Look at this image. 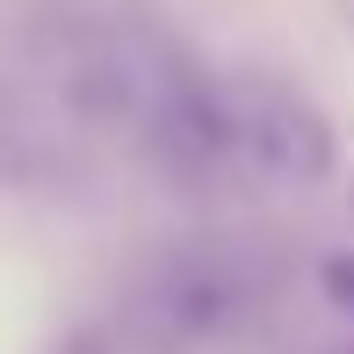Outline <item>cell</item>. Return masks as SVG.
Masks as SVG:
<instances>
[{
    "label": "cell",
    "mask_w": 354,
    "mask_h": 354,
    "mask_svg": "<svg viewBox=\"0 0 354 354\" xmlns=\"http://www.w3.org/2000/svg\"><path fill=\"white\" fill-rule=\"evenodd\" d=\"M326 297L340 304V311H354V253H333L326 261Z\"/></svg>",
    "instance_id": "obj_2"
},
{
    "label": "cell",
    "mask_w": 354,
    "mask_h": 354,
    "mask_svg": "<svg viewBox=\"0 0 354 354\" xmlns=\"http://www.w3.org/2000/svg\"><path fill=\"white\" fill-rule=\"evenodd\" d=\"M333 167H340L333 116L304 87L268 80V73L210 80L188 174H246L268 188H318Z\"/></svg>",
    "instance_id": "obj_1"
},
{
    "label": "cell",
    "mask_w": 354,
    "mask_h": 354,
    "mask_svg": "<svg viewBox=\"0 0 354 354\" xmlns=\"http://www.w3.org/2000/svg\"><path fill=\"white\" fill-rule=\"evenodd\" d=\"M340 354H354V347H340Z\"/></svg>",
    "instance_id": "obj_3"
}]
</instances>
